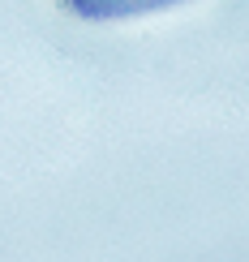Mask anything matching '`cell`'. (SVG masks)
Returning <instances> with one entry per match:
<instances>
[{
    "label": "cell",
    "mask_w": 249,
    "mask_h": 262,
    "mask_svg": "<svg viewBox=\"0 0 249 262\" xmlns=\"http://www.w3.org/2000/svg\"><path fill=\"white\" fill-rule=\"evenodd\" d=\"M172 5H185V0H60L64 13L82 21H125V17L159 13V9H172Z\"/></svg>",
    "instance_id": "6da1fadb"
}]
</instances>
